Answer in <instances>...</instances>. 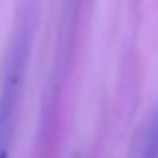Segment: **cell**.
Returning <instances> with one entry per match:
<instances>
[{
	"label": "cell",
	"mask_w": 158,
	"mask_h": 158,
	"mask_svg": "<svg viewBox=\"0 0 158 158\" xmlns=\"http://www.w3.org/2000/svg\"><path fill=\"white\" fill-rule=\"evenodd\" d=\"M32 30H34V20L22 18L16 26L14 40L10 46V56L6 62V72H4V84L2 92H0V152H6V142L10 136L12 122H14V112L18 106L20 88L24 82V72H26L28 54H30Z\"/></svg>",
	"instance_id": "6da1fadb"
},
{
	"label": "cell",
	"mask_w": 158,
	"mask_h": 158,
	"mask_svg": "<svg viewBox=\"0 0 158 158\" xmlns=\"http://www.w3.org/2000/svg\"><path fill=\"white\" fill-rule=\"evenodd\" d=\"M130 158H158V106L148 112L136 130Z\"/></svg>",
	"instance_id": "7a4b0ae2"
}]
</instances>
